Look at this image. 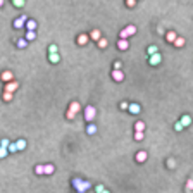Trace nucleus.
<instances>
[{
	"label": "nucleus",
	"mask_w": 193,
	"mask_h": 193,
	"mask_svg": "<svg viewBox=\"0 0 193 193\" xmlns=\"http://www.w3.org/2000/svg\"><path fill=\"white\" fill-rule=\"evenodd\" d=\"M12 5L21 9V7H24V0H12Z\"/></svg>",
	"instance_id": "obj_29"
},
{
	"label": "nucleus",
	"mask_w": 193,
	"mask_h": 193,
	"mask_svg": "<svg viewBox=\"0 0 193 193\" xmlns=\"http://www.w3.org/2000/svg\"><path fill=\"white\" fill-rule=\"evenodd\" d=\"M128 36H129V35H128V31H126V28L119 31V38H121V40H128Z\"/></svg>",
	"instance_id": "obj_31"
},
{
	"label": "nucleus",
	"mask_w": 193,
	"mask_h": 193,
	"mask_svg": "<svg viewBox=\"0 0 193 193\" xmlns=\"http://www.w3.org/2000/svg\"><path fill=\"white\" fill-rule=\"evenodd\" d=\"M134 140H136V142H142L143 140V131H134Z\"/></svg>",
	"instance_id": "obj_33"
},
{
	"label": "nucleus",
	"mask_w": 193,
	"mask_h": 193,
	"mask_svg": "<svg viewBox=\"0 0 193 193\" xmlns=\"http://www.w3.org/2000/svg\"><path fill=\"white\" fill-rule=\"evenodd\" d=\"M57 50H59V48H57V45H50V47H48V53H55Z\"/></svg>",
	"instance_id": "obj_41"
},
{
	"label": "nucleus",
	"mask_w": 193,
	"mask_h": 193,
	"mask_svg": "<svg viewBox=\"0 0 193 193\" xmlns=\"http://www.w3.org/2000/svg\"><path fill=\"white\" fill-rule=\"evenodd\" d=\"M119 107H121L122 111H128V107H129V103H128V102H121V103H119Z\"/></svg>",
	"instance_id": "obj_42"
},
{
	"label": "nucleus",
	"mask_w": 193,
	"mask_h": 193,
	"mask_svg": "<svg viewBox=\"0 0 193 193\" xmlns=\"http://www.w3.org/2000/svg\"><path fill=\"white\" fill-rule=\"evenodd\" d=\"M147 52H148V55H152V53H157V47H155V45H150V47H148V48H147Z\"/></svg>",
	"instance_id": "obj_35"
},
{
	"label": "nucleus",
	"mask_w": 193,
	"mask_h": 193,
	"mask_svg": "<svg viewBox=\"0 0 193 193\" xmlns=\"http://www.w3.org/2000/svg\"><path fill=\"white\" fill-rule=\"evenodd\" d=\"M24 28H26V31H36V21H35V19H28Z\"/></svg>",
	"instance_id": "obj_12"
},
{
	"label": "nucleus",
	"mask_w": 193,
	"mask_h": 193,
	"mask_svg": "<svg viewBox=\"0 0 193 193\" xmlns=\"http://www.w3.org/2000/svg\"><path fill=\"white\" fill-rule=\"evenodd\" d=\"M179 122H181V124H183L184 128H186V126H190V124H192V117H190L188 114H184V116H181V119H179Z\"/></svg>",
	"instance_id": "obj_16"
},
{
	"label": "nucleus",
	"mask_w": 193,
	"mask_h": 193,
	"mask_svg": "<svg viewBox=\"0 0 193 193\" xmlns=\"http://www.w3.org/2000/svg\"><path fill=\"white\" fill-rule=\"evenodd\" d=\"M55 173V166L53 164H45V174H53Z\"/></svg>",
	"instance_id": "obj_21"
},
{
	"label": "nucleus",
	"mask_w": 193,
	"mask_h": 193,
	"mask_svg": "<svg viewBox=\"0 0 193 193\" xmlns=\"http://www.w3.org/2000/svg\"><path fill=\"white\" fill-rule=\"evenodd\" d=\"M88 41H90V35H80V36H78V41H76V43L83 47V45H86Z\"/></svg>",
	"instance_id": "obj_14"
},
{
	"label": "nucleus",
	"mask_w": 193,
	"mask_h": 193,
	"mask_svg": "<svg viewBox=\"0 0 193 193\" xmlns=\"http://www.w3.org/2000/svg\"><path fill=\"white\" fill-rule=\"evenodd\" d=\"M121 67H122V64H121L119 61H116V62H114V69H121Z\"/></svg>",
	"instance_id": "obj_44"
},
{
	"label": "nucleus",
	"mask_w": 193,
	"mask_h": 193,
	"mask_svg": "<svg viewBox=\"0 0 193 193\" xmlns=\"http://www.w3.org/2000/svg\"><path fill=\"white\" fill-rule=\"evenodd\" d=\"M136 2H138V0H126V5H128L129 9H133V7L136 5Z\"/></svg>",
	"instance_id": "obj_39"
},
{
	"label": "nucleus",
	"mask_w": 193,
	"mask_h": 193,
	"mask_svg": "<svg viewBox=\"0 0 193 193\" xmlns=\"http://www.w3.org/2000/svg\"><path fill=\"white\" fill-rule=\"evenodd\" d=\"M26 45H28V40H26V38H19V40H17V48H24Z\"/></svg>",
	"instance_id": "obj_28"
},
{
	"label": "nucleus",
	"mask_w": 193,
	"mask_h": 193,
	"mask_svg": "<svg viewBox=\"0 0 193 193\" xmlns=\"http://www.w3.org/2000/svg\"><path fill=\"white\" fill-rule=\"evenodd\" d=\"M7 153H9V150H7V148L0 147V159H5V157H7Z\"/></svg>",
	"instance_id": "obj_34"
},
{
	"label": "nucleus",
	"mask_w": 193,
	"mask_h": 193,
	"mask_svg": "<svg viewBox=\"0 0 193 193\" xmlns=\"http://www.w3.org/2000/svg\"><path fill=\"white\" fill-rule=\"evenodd\" d=\"M128 112H131V114H140V112H142V107H140V103H129V107H128Z\"/></svg>",
	"instance_id": "obj_10"
},
{
	"label": "nucleus",
	"mask_w": 193,
	"mask_h": 193,
	"mask_svg": "<svg viewBox=\"0 0 193 193\" xmlns=\"http://www.w3.org/2000/svg\"><path fill=\"white\" fill-rule=\"evenodd\" d=\"M176 38H178V33H176V31H167V33H166V41H167V43H174Z\"/></svg>",
	"instance_id": "obj_9"
},
{
	"label": "nucleus",
	"mask_w": 193,
	"mask_h": 193,
	"mask_svg": "<svg viewBox=\"0 0 193 193\" xmlns=\"http://www.w3.org/2000/svg\"><path fill=\"white\" fill-rule=\"evenodd\" d=\"M117 48H119V50H128V48H129V41L119 38V41H117Z\"/></svg>",
	"instance_id": "obj_15"
},
{
	"label": "nucleus",
	"mask_w": 193,
	"mask_h": 193,
	"mask_svg": "<svg viewBox=\"0 0 193 193\" xmlns=\"http://www.w3.org/2000/svg\"><path fill=\"white\" fill-rule=\"evenodd\" d=\"M2 5H4V0H0V7H2Z\"/></svg>",
	"instance_id": "obj_46"
},
{
	"label": "nucleus",
	"mask_w": 193,
	"mask_h": 193,
	"mask_svg": "<svg viewBox=\"0 0 193 193\" xmlns=\"http://www.w3.org/2000/svg\"><path fill=\"white\" fill-rule=\"evenodd\" d=\"M112 80L116 83H122L124 81V72H122V69H114V71L111 72Z\"/></svg>",
	"instance_id": "obj_3"
},
{
	"label": "nucleus",
	"mask_w": 193,
	"mask_h": 193,
	"mask_svg": "<svg viewBox=\"0 0 193 193\" xmlns=\"http://www.w3.org/2000/svg\"><path fill=\"white\" fill-rule=\"evenodd\" d=\"M72 188L76 190V193H85L86 190L92 188V183L86 181V179H80V178H74L72 179Z\"/></svg>",
	"instance_id": "obj_1"
},
{
	"label": "nucleus",
	"mask_w": 193,
	"mask_h": 193,
	"mask_svg": "<svg viewBox=\"0 0 193 193\" xmlns=\"http://www.w3.org/2000/svg\"><path fill=\"white\" fill-rule=\"evenodd\" d=\"M83 114H85V119L88 122H93V119L97 117V109H95L93 105H86L85 111H83Z\"/></svg>",
	"instance_id": "obj_2"
},
{
	"label": "nucleus",
	"mask_w": 193,
	"mask_h": 193,
	"mask_svg": "<svg viewBox=\"0 0 193 193\" xmlns=\"http://www.w3.org/2000/svg\"><path fill=\"white\" fill-rule=\"evenodd\" d=\"M167 167H169V169H174V167H176V162H174V159H169V160H167Z\"/></svg>",
	"instance_id": "obj_40"
},
{
	"label": "nucleus",
	"mask_w": 193,
	"mask_h": 193,
	"mask_svg": "<svg viewBox=\"0 0 193 193\" xmlns=\"http://www.w3.org/2000/svg\"><path fill=\"white\" fill-rule=\"evenodd\" d=\"M66 117H67L69 121H72V119L76 117V114H74V112H72V111H69V109H67V112H66Z\"/></svg>",
	"instance_id": "obj_36"
},
{
	"label": "nucleus",
	"mask_w": 193,
	"mask_h": 193,
	"mask_svg": "<svg viewBox=\"0 0 193 193\" xmlns=\"http://www.w3.org/2000/svg\"><path fill=\"white\" fill-rule=\"evenodd\" d=\"M174 129H176V131H183V129H184V126H183V124H181L179 121H178L176 124H174Z\"/></svg>",
	"instance_id": "obj_38"
},
{
	"label": "nucleus",
	"mask_w": 193,
	"mask_h": 193,
	"mask_svg": "<svg viewBox=\"0 0 193 193\" xmlns=\"http://www.w3.org/2000/svg\"><path fill=\"white\" fill-rule=\"evenodd\" d=\"M26 21H28V16H26V14L19 16L17 19L14 21V28H16V30H21V28H24V26H26Z\"/></svg>",
	"instance_id": "obj_4"
},
{
	"label": "nucleus",
	"mask_w": 193,
	"mask_h": 193,
	"mask_svg": "<svg viewBox=\"0 0 193 193\" xmlns=\"http://www.w3.org/2000/svg\"><path fill=\"white\" fill-rule=\"evenodd\" d=\"M16 145H17V150H19V152H22V150L28 147V143H26V140H24V138H19V140L16 142Z\"/></svg>",
	"instance_id": "obj_17"
},
{
	"label": "nucleus",
	"mask_w": 193,
	"mask_h": 193,
	"mask_svg": "<svg viewBox=\"0 0 193 193\" xmlns=\"http://www.w3.org/2000/svg\"><path fill=\"white\" fill-rule=\"evenodd\" d=\"M103 190H105V188H103V184H97V186H95V192H97V193H102Z\"/></svg>",
	"instance_id": "obj_43"
},
{
	"label": "nucleus",
	"mask_w": 193,
	"mask_h": 193,
	"mask_svg": "<svg viewBox=\"0 0 193 193\" xmlns=\"http://www.w3.org/2000/svg\"><path fill=\"white\" fill-rule=\"evenodd\" d=\"M9 145H10V142L7 140V138H4V140L0 142V147H4V148H9Z\"/></svg>",
	"instance_id": "obj_37"
},
{
	"label": "nucleus",
	"mask_w": 193,
	"mask_h": 193,
	"mask_svg": "<svg viewBox=\"0 0 193 193\" xmlns=\"http://www.w3.org/2000/svg\"><path fill=\"white\" fill-rule=\"evenodd\" d=\"M69 111H72L74 112V114H78V112L81 111V103H80V102H71V103H69Z\"/></svg>",
	"instance_id": "obj_11"
},
{
	"label": "nucleus",
	"mask_w": 193,
	"mask_h": 193,
	"mask_svg": "<svg viewBox=\"0 0 193 193\" xmlns=\"http://www.w3.org/2000/svg\"><path fill=\"white\" fill-rule=\"evenodd\" d=\"M102 38V33H100V30H92V33H90V40H93V41H98Z\"/></svg>",
	"instance_id": "obj_13"
},
{
	"label": "nucleus",
	"mask_w": 193,
	"mask_h": 193,
	"mask_svg": "<svg viewBox=\"0 0 193 193\" xmlns=\"http://www.w3.org/2000/svg\"><path fill=\"white\" fill-rule=\"evenodd\" d=\"M86 133L88 134H95L97 133V124H88L86 126Z\"/></svg>",
	"instance_id": "obj_22"
},
{
	"label": "nucleus",
	"mask_w": 193,
	"mask_h": 193,
	"mask_svg": "<svg viewBox=\"0 0 193 193\" xmlns=\"http://www.w3.org/2000/svg\"><path fill=\"white\" fill-rule=\"evenodd\" d=\"M28 41H33L36 40V31H26V36H24Z\"/></svg>",
	"instance_id": "obj_19"
},
{
	"label": "nucleus",
	"mask_w": 193,
	"mask_h": 193,
	"mask_svg": "<svg viewBox=\"0 0 193 193\" xmlns=\"http://www.w3.org/2000/svg\"><path fill=\"white\" fill-rule=\"evenodd\" d=\"M147 159H148V153L145 152V150H140V152L134 155V160H136L138 164H143L145 160H147Z\"/></svg>",
	"instance_id": "obj_7"
},
{
	"label": "nucleus",
	"mask_w": 193,
	"mask_h": 193,
	"mask_svg": "<svg viewBox=\"0 0 193 193\" xmlns=\"http://www.w3.org/2000/svg\"><path fill=\"white\" fill-rule=\"evenodd\" d=\"M7 150H9V153L19 152V150H17V145H16V142H14V143H10V145H9V148H7Z\"/></svg>",
	"instance_id": "obj_32"
},
{
	"label": "nucleus",
	"mask_w": 193,
	"mask_h": 193,
	"mask_svg": "<svg viewBox=\"0 0 193 193\" xmlns=\"http://www.w3.org/2000/svg\"><path fill=\"white\" fill-rule=\"evenodd\" d=\"M35 173L38 174V176H41V174H45V166H41V164H38V166L35 167Z\"/></svg>",
	"instance_id": "obj_26"
},
{
	"label": "nucleus",
	"mask_w": 193,
	"mask_h": 193,
	"mask_svg": "<svg viewBox=\"0 0 193 193\" xmlns=\"http://www.w3.org/2000/svg\"><path fill=\"white\" fill-rule=\"evenodd\" d=\"M2 98H4L5 102H10L12 98H14V93H10V92H4V93H2Z\"/></svg>",
	"instance_id": "obj_23"
},
{
	"label": "nucleus",
	"mask_w": 193,
	"mask_h": 193,
	"mask_svg": "<svg viewBox=\"0 0 193 193\" xmlns=\"http://www.w3.org/2000/svg\"><path fill=\"white\" fill-rule=\"evenodd\" d=\"M17 88H19V83H17V81H9V83H5V88H4V92L14 93Z\"/></svg>",
	"instance_id": "obj_6"
},
{
	"label": "nucleus",
	"mask_w": 193,
	"mask_h": 193,
	"mask_svg": "<svg viewBox=\"0 0 193 193\" xmlns=\"http://www.w3.org/2000/svg\"><path fill=\"white\" fill-rule=\"evenodd\" d=\"M48 61L52 62V64H57V62L61 61V55L55 52V53H48Z\"/></svg>",
	"instance_id": "obj_18"
},
{
	"label": "nucleus",
	"mask_w": 193,
	"mask_h": 193,
	"mask_svg": "<svg viewBox=\"0 0 193 193\" xmlns=\"http://www.w3.org/2000/svg\"><path fill=\"white\" fill-rule=\"evenodd\" d=\"M0 80L4 83H9V81H14V74L10 71H4L2 74H0Z\"/></svg>",
	"instance_id": "obj_8"
},
{
	"label": "nucleus",
	"mask_w": 193,
	"mask_h": 193,
	"mask_svg": "<svg viewBox=\"0 0 193 193\" xmlns=\"http://www.w3.org/2000/svg\"><path fill=\"white\" fill-rule=\"evenodd\" d=\"M143 129H145V122L143 121L134 122V131H143Z\"/></svg>",
	"instance_id": "obj_24"
},
{
	"label": "nucleus",
	"mask_w": 193,
	"mask_h": 193,
	"mask_svg": "<svg viewBox=\"0 0 193 193\" xmlns=\"http://www.w3.org/2000/svg\"><path fill=\"white\" fill-rule=\"evenodd\" d=\"M126 31H128L129 36H133V35L136 33V26H134V24H129V26H126Z\"/></svg>",
	"instance_id": "obj_27"
},
{
	"label": "nucleus",
	"mask_w": 193,
	"mask_h": 193,
	"mask_svg": "<svg viewBox=\"0 0 193 193\" xmlns=\"http://www.w3.org/2000/svg\"><path fill=\"white\" fill-rule=\"evenodd\" d=\"M102 193H111V192H109V190H103V192H102Z\"/></svg>",
	"instance_id": "obj_45"
},
{
	"label": "nucleus",
	"mask_w": 193,
	"mask_h": 193,
	"mask_svg": "<svg viewBox=\"0 0 193 193\" xmlns=\"http://www.w3.org/2000/svg\"><path fill=\"white\" fill-rule=\"evenodd\" d=\"M173 45L176 47V48H181V47H184V38H181V36H178V38H176V41H174Z\"/></svg>",
	"instance_id": "obj_20"
},
{
	"label": "nucleus",
	"mask_w": 193,
	"mask_h": 193,
	"mask_svg": "<svg viewBox=\"0 0 193 193\" xmlns=\"http://www.w3.org/2000/svg\"><path fill=\"white\" fill-rule=\"evenodd\" d=\"M193 192V179H188L186 181V193H192Z\"/></svg>",
	"instance_id": "obj_30"
},
{
	"label": "nucleus",
	"mask_w": 193,
	"mask_h": 193,
	"mask_svg": "<svg viewBox=\"0 0 193 193\" xmlns=\"http://www.w3.org/2000/svg\"><path fill=\"white\" fill-rule=\"evenodd\" d=\"M97 43H98V47H100V48H105V47H107V45H109V40H107V38H103V36H102L100 40L97 41Z\"/></svg>",
	"instance_id": "obj_25"
},
{
	"label": "nucleus",
	"mask_w": 193,
	"mask_h": 193,
	"mask_svg": "<svg viewBox=\"0 0 193 193\" xmlns=\"http://www.w3.org/2000/svg\"><path fill=\"white\" fill-rule=\"evenodd\" d=\"M160 62H162V55H160L159 52H157V53H152V55L148 57V64H150V66H159Z\"/></svg>",
	"instance_id": "obj_5"
}]
</instances>
